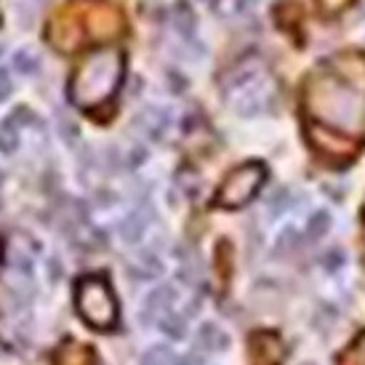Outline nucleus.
<instances>
[{"label":"nucleus","instance_id":"9d476101","mask_svg":"<svg viewBox=\"0 0 365 365\" xmlns=\"http://www.w3.org/2000/svg\"><path fill=\"white\" fill-rule=\"evenodd\" d=\"M128 274L131 277H136L139 283H144V280H153V277H158V274H163V264L160 259L153 254V251H142V254L136 256L133 262H128Z\"/></svg>","mask_w":365,"mask_h":365},{"label":"nucleus","instance_id":"b1692460","mask_svg":"<svg viewBox=\"0 0 365 365\" xmlns=\"http://www.w3.org/2000/svg\"><path fill=\"white\" fill-rule=\"evenodd\" d=\"M14 93V83H11V72L6 67H0V102H6Z\"/></svg>","mask_w":365,"mask_h":365},{"label":"nucleus","instance_id":"5701e85b","mask_svg":"<svg viewBox=\"0 0 365 365\" xmlns=\"http://www.w3.org/2000/svg\"><path fill=\"white\" fill-rule=\"evenodd\" d=\"M317 3H320V11H323L325 16H336L339 11L346 9L349 0H317Z\"/></svg>","mask_w":365,"mask_h":365},{"label":"nucleus","instance_id":"6ab92c4d","mask_svg":"<svg viewBox=\"0 0 365 365\" xmlns=\"http://www.w3.org/2000/svg\"><path fill=\"white\" fill-rule=\"evenodd\" d=\"M288 205H291V190H285V187L267 197V208H269V213H274V216L283 213Z\"/></svg>","mask_w":365,"mask_h":365},{"label":"nucleus","instance_id":"a878e982","mask_svg":"<svg viewBox=\"0 0 365 365\" xmlns=\"http://www.w3.org/2000/svg\"><path fill=\"white\" fill-rule=\"evenodd\" d=\"M14 269H16V272L19 274H27V277H30L32 274V262H30V256H16V259H14Z\"/></svg>","mask_w":365,"mask_h":365},{"label":"nucleus","instance_id":"2eb2a0df","mask_svg":"<svg viewBox=\"0 0 365 365\" xmlns=\"http://www.w3.org/2000/svg\"><path fill=\"white\" fill-rule=\"evenodd\" d=\"M19 150V125L6 118L0 123V153L3 155H14Z\"/></svg>","mask_w":365,"mask_h":365},{"label":"nucleus","instance_id":"ddd939ff","mask_svg":"<svg viewBox=\"0 0 365 365\" xmlns=\"http://www.w3.org/2000/svg\"><path fill=\"white\" fill-rule=\"evenodd\" d=\"M158 325H160V331L168 336V339H176V341H179V339L187 336V317H184L182 312H176V309H171L168 314H163Z\"/></svg>","mask_w":365,"mask_h":365},{"label":"nucleus","instance_id":"0eeeda50","mask_svg":"<svg viewBox=\"0 0 365 365\" xmlns=\"http://www.w3.org/2000/svg\"><path fill=\"white\" fill-rule=\"evenodd\" d=\"M309 142L314 150H320L325 155H349L355 153V144L346 142L341 131H325L317 125H309Z\"/></svg>","mask_w":365,"mask_h":365},{"label":"nucleus","instance_id":"bb28decb","mask_svg":"<svg viewBox=\"0 0 365 365\" xmlns=\"http://www.w3.org/2000/svg\"><path fill=\"white\" fill-rule=\"evenodd\" d=\"M61 136H64V139H75V136H78V128H75V123L61 120Z\"/></svg>","mask_w":365,"mask_h":365},{"label":"nucleus","instance_id":"20e7f679","mask_svg":"<svg viewBox=\"0 0 365 365\" xmlns=\"http://www.w3.org/2000/svg\"><path fill=\"white\" fill-rule=\"evenodd\" d=\"M75 307H78V314L93 328H112L118 323V302H115V294L107 285L104 277L99 274H88V277H81L78 285H75Z\"/></svg>","mask_w":365,"mask_h":365},{"label":"nucleus","instance_id":"c85d7f7f","mask_svg":"<svg viewBox=\"0 0 365 365\" xmlns=\"http://www.w3.org/2000/svg\"><path fill=\"white\" fill-rule=\"evenodd\" d=\"M0 264H3V243H0Z\"/></svg>","mask_w":365,"mask_h":365},{"label":"nucleus","instance_id":"393cba45","mask_svg":"<svg viewBox=\"0 0 365 365\" xmlns=\"http://www.w3.org/2000/svg\"><path fill=\"white\" fill-rule=\"evenodd\" d=\"M9 118L16 123V125H21V123H35V115H32L30 107H16V110L9 115Z\"/></svg>","mask_w":365,"mask_h":365},{"label":"nucleus","instance_id":"7ed1b4c3","mask_svg":"<svg viewBox=\"0 0 365 365\" xmlns=\"http://www.w3.org/2000/svg\"><path fill=\"white\" fill-rule=\"evenodd\" d=\"M224 96L237 115H256L267 110L274 99V83L267 75H259L256 67L240 64L232 72V78H224Z\"/></svg>","mask_w":365,"mask_h":365},{"label":"nucleus","instance_id":"a211bd4d","mask_svg":"<svg viewBox=\"0 0 365 365\" xmlns=\"http://www.w3.org/2000/svg\"><path fill=\"white\" fill-rule=\"evenodd\" d=\"M176 184H179L184 192L190 195V197H195V195H197V190H200V179H197V176H195L187 165H182V168H179V173H176Z\"/></svg>","mask_w":365,"mask_h":365},{"label":"nucleus","instance_id":"c756f323","mask_svg":"<svg viewBox=\"0 0 365 365\" xmlns=\"http://www.w3.org/2000/svg\"><path fill=\"white\" fill-rule=\"evenodd\" d=\"M363 213H365V205H363Z\"/></svg>","mask_w":365,"mask_h":365},{"label":"nucleus","instance_id":"f03ea898","mask_svg":"<svg viewBox=\"0 0 365 365\" xmlns=\"http://www.w3.org/2000/svg\"><path fill=\"white\" fill-rule=\"evenodd\" d=\"M125 75V56L115 46H104L91 51L72 72L67 93L70 102L81 110H96L118 93Z\"/></svg>","mask_w":365,"mask_h":365},{"label":"nucleus","instance_id":"aec40b11","mask_svg":"<svg viewBox=\"0 0 365 365\" xmlns=\"http://www.w3.org/2000/svg\"><path fill=\"white\" fill-rule=\"evenodd\" d=\"M299 245H302V237H299V232H296V230H285V232L280 235V240H277V254H280V256L294 254Z\"/></svg>","mask_w":365,"mask_h":365},{"label":"nucleus","instance_id":"f8f14e48","mask_svg":"<svg viewBox=\"0 0 365 365\" xmlns=\"http://www.w3.org/2000/svg\"><path fill=\"white\" fill-rule=\"evenodd\" d=\"M171 19H173V30L182 35L184 41H190L195 35V24H197V16L190 3H176L171 11Z\"/></svg>","mask_w":365,"mask_h":365},{"label":"nucleus","instance_id":"1a4fd4ad","mask_svg":"<svg viewBox=\"0 0 365 365\" xmlns=\"http://www.w3.org/2000/svg\"><path fill=\"white\" fill-rule=\"evenodd\" d=\"M147 224H150V208L128 213L120 224H118V232H120L123 243H139L147 232Z\"/></svg>","mask_w":365,"mask_h":365},{"label":"nucleus","instance_id":"f3484780","mask_svg":"<svg viewBox=\"0 0 365 365\" xmlns=\"http://www.w3.org/2000/svg\"><path fill=\"white\" fill-rule=\"evenodd\" d=\"M176 363H179V360H176V355H173L171 349L158 344V346H153V349H147V352H144L142 363L139 365H176Z\"/></svg>","mask_w":365,"mask_h":365},{"label":"nucleus","instance_id":"f257e3e1","mask_svg":"<svg viewBox=\"0 0 365 365\" xmlns=\"http://www.w3.org/2000/svg\"><path fill=\"white\" fill-rule=\"evenodd\" d=\"M307 110L336 131L360 133L365 125V96L334 72H317L307 86Z\"/></svg>","mask_w":365,"mask_h":365},{"label":"nucleus","instance_id":"cd10ccee","mask_svg":"<svg viewBox=\"0 0 365 365\" xmlns=\"http://www.w3.org/2000/svg\"><path fill=\"white\" fill-rule=\"evenodd\" d=\"M357 360L365 365V336L360 339V344H357Z\"/></svg>","mask_w":365,"mask_h":365},{"label":"nucleus","instance_id":"dca6fc26","mask_svg":"<svg viewBox=\"0 0 365 365\" xmlns=\"http://www.w3.org/2000/svg\"><path fill=\"white\" fill-rule=\"evenodd\" d=\"M14 67H16V72L19 75H38L41 72V59L35 56L32 51H27V48H19V51L14 53Z\"/></svg>","mask_w":365,"mask_h":365},{"label":"nucleus","instance_id":"4be33fe9","mask_svg":"<svg viewBox=\"0 0 365 365\" xmlns=\"http://www.w3.org/2000/svg\"><path fill=\"white\" fill-rule=\"evenodd\" d=\"M147 160V147H142V144H136L131 153H128V158H125V165L131 168V171H136L142 163Z\"/></svg>","mask_w":365,"mask_h":365},{"label":"nucleus","instance_id":"4468645a","mask_svg":"<svg viewBox=\"0 0 365 365\" xmlns=\"http://www.w3.org/2000/svg\"><path fill=\"white\" fill-rule=\"evenodd\" d=\"M328 230H331V213H328V211H314L312 216L307 219L304 237L309 240V243H314V240H320Z\"/></svg>","mask_w":365,"mask_h":365},{"label":"nucleus","instance_id":"423d86ee","mask_svg":"<svg viewBox=\"0 0 365 365\" xmlns=\"http://www.w3.org/2000/svg\"><path fill=\"white\" fill-rule=\"evenodd\" d=\"M173 302H176V291H173L171 285H158L153 294L144 299L142 323L144 325L160 323L163 314H168L173 309Z\"/></svg>","mask_w":365,"mask_h":365},{"label":"nucleus","instance_id":"412c9836","mask_svg":"<svg viewBox=\"0 0 365 365\" xmlns=\"http://www.w3.org/2000/svg\"><path fill=\"white\" fill-rule=\"evenodd\" d=\"M344 264H346V256L341 254L339 248L328 251V254H325V259H323V267H325V269H331V272H336V269H339V267H344Z\"/></svg>","mask_w":365,"mask_h":365},{"label":"nucleus","instance_id":"9b49d317","mask_svg":"<svg viewBox=\"0 0 365 365\" xmlns=\"http://www.w3.org/2000/svg\"><path fill=\"white\" fill-rule=\"evenodd\" d=\"M197 344L205 352H224L230 346V336L224 334L216 323H203L197 328Z\"/></svg>","mask_w":365,"mask_h":365},{"label":"nucleus","instance_id":"39448f33","mask_svg":"<svg viewBox=\"0 0 365 365\" xmlns=\"http://www.w3.org/2000/svg\"><path fill=\"white\" fill-rule=\"evenodd\" d=\"M264 179H267V171H264L262 163H243L240 168L227 173V179L222 182L219 192H216V205H222V208H243L262 190Z\"/></svg>","mask_w":365,"mask_h":365},{"label":"nucleus","instance_id":"6e6552de","mask_svg":"<svg viewBox=\"0 0 365 365\" xmlns=\"http://www.w3.org/2000/svg\"><path fill=\"white\" fill-rule=\"evenodd\" d=\"M136 125L142 128L153 142H160L165 136V128H168V112L163 107H147V110L136 118Z\"/></svg>","mask_w":365,"mask_h":365}]
</instances>
